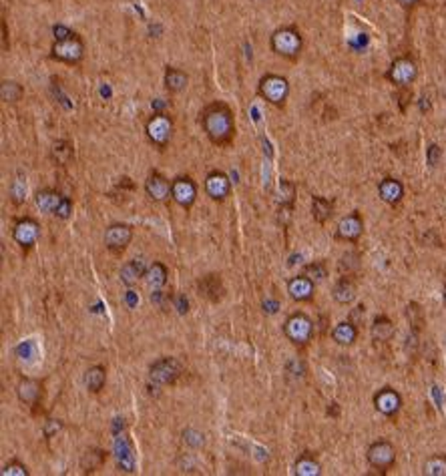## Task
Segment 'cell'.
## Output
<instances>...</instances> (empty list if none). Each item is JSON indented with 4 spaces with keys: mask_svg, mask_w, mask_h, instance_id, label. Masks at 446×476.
I'll list each match as a JSON object with an SVG mask.
<instances>
[{
    "mask_svg": "<svg viewBox=\"0 0 446 476\" xmlns=\"http://www.w3.org/2000/svg\"><path fill=\"white\" fill-rule=\"evenodd\" d=\"M201 125H203V131L209 137V141L215 145H225L233 139V133H236L233 111L222 101L211 103L203 109Z\"/></svg>",
    "mask_w": 446,
    "mask_h": 476,
    "instance_id": "obj_1",
    "label": "cell"
},
{
    "mask_svg": "<svg viewBox=\"0 0 446 476\" xmlns=\"http://www.w3.org/2000/svg\"><path fill=\"white\" fill-rule=\"evenodd\" d=\"M302 35L293 26H282L272 35V51L284 58H298L302 53Z\"/></svg>",
    "mask_w": 446,
    "mask_h": 476,
    "instance_id": "obj_2",
    "label": "cell"
},
{
    "mask_svg": "<svg viewBox=\"0 0 446 476\" xmlns=\"http://www.w3.org/2000/svg\"><path fill=\"white\" fill-rule=\"evenodd\" d=\"M258 93L261 99H266L268 103H272L275 106H282L288 101L290 95V83L286 77L279 74H266L259 81Z\"/></svg>",
    "mask_w": 446,
    "mask_h": 476,
    "instance_id": "obj_3",
    "label": "cell"
},
{
    "mask_svg": "<svg viewBox=\"0 0 446 476\" xmlns=\"http://www.w3.org/2000/svg\"><path fill=\"white\" fill-rule=\"evenodd\" d=\"M284 334L295 346H306L314 338V322L302 312L292 314L284 322Z\"/></svg>",
    "mask_w": 446,
    "mask_h": 476,
    "instance_id": "obj_4",
    "label": "cell"
},
{
    "mask_svg": "<svg viewBox=\"0 0 446 476\" xmlns=\"http://www.w3.org/2000/svg\"><path fill=\"white\" fill-rule=\"evenodd\" d=\"M145 133L155 147L163 149V147H167V143L171 141L173 121L165 113H155L145 125Z\"/></svg>",
    "mask_w": 446,
    "mask_h": 476,
    "instance_id": "obj_5",
    "label": "cell"
},
{
    "mask_svg": "<svg viewBox=\"0 0 446 476\" xmlns=\"http://www.w3.org/2000/svg\"><path fill=\"white\" fill-rule=\"evenodd\" d=\"M386 77H388V81H390L392 85H396V87L406 88L410 87L412 83L416 81V77H418V67H416V63L412 61L410 56H400V58H396L394 63L390 65Z\"/></svg>",
    "mask_w": 446,
    "mask_h": 476,
    "instance_id": "obj_6",
    "label": "cell"
},
{
    "mask_svg": "<svg viewBox=\"0 0 446 476\" xmlns=\"http://www.w3.org/2000/svg\"><path fill=\"white\" fill-rule=\"evenodd\" d=\"M181 362L175 358H161L149 368V380L157 386H167L173 384L181 376Z\"/></svg>",
    "mask_w": 446,
    "mask_h": 476,
    "instance_id": "obj_7",
    "label": "cell"
},
{
    "mask_svg": "<svg viewBox=\"0 0 446 476\" xmlns=\"http://www.w3.org/2000/svg\"><path fill=\"white\" fill-rule=\"evenodd\" d=\"M52 58L61 61V63H69V65H75L83 58L85 54V45L83 40L77 35L69 36V38H63V40H54L52 45Z\"/></svg>",
    "mask_w": 446,
    "mask_h": 476,
    "instance_id": "obj_8",
    "label": "cell"
},
{
    "mask_svg": "<svg viewBox=\"0 0 446 476\" xmlns=\"http://www.w3.org/2000/svg\"><path fill=\"white\" fill-rule=\"evenodd\" d=\"M368 464L376 470H388L396 460V450L394 446L388 441H378L374 444H370L368 452H366Z\"/></svg>",
    "mask_w": 446,
    "mask_h": 476,
    "instance_id": "obj_9",
    "label": "cell"
},
{
    "mask_svg": "<svg viewBox=\"0 0 446 476\" xmlns=\"http://www.w3.org/2000/svg\"><path fill=\"white\" fill-rule=\"evenodd\" d=\"M115 457H117V464L123 473H135L137 468V457L133 450L131 441L125 434H115Z\"/></svg>",
    "mask_w": 446,
    "mask_h": 476,
    "instance_id": "obj_10",
    "label": "cell"
},
{
    "mask_svg": "<svg viewBox=\"0 0 446 476\" xmlns=\"http://www.w3.org/2000/svg\"><path fill=\"white\" fill-rule=\"evenodd\" d=\"M171 197L177 205L189 209L197 199V187L189 177H177L171 183Z\"/></svg>",
    "mask_w": 446,
    "mask_h": 476,
    "instance_id": "obj_11",
    "label": "cell"
},
{
    "mask_svg": "<svg viewBox=\"0 0 446 476\" xmlns=\"http://www.w3.org/2000/svg\"><path fill=\"white\" fill-rule=\"evenodd\" d=\"M133 239V230L127 223H113L105 231V246L111 251H123Z\"/></svg>",
    "mask_w": 446,
    "mask_h": 476,
    "instance_id": "obj_12",
    "label": "cell"
},
{
    "mask_svg": "<svg viewBox=\"0 0 446 476\" xmlns=\"http://www.w3.org/2000/svg\"><path fill=\"white\" fill-rule=\"evenodd\" d=\"M13 237H15L18 246L33 247L38 241V237H40V225L36 223L35 219L24 217V219L17 221V225L13 228Z\"/></svg>",
    "mask_w": 446,
    "mask_h": 476,
    "instance_id": "obj_13",
    "label": "cell"
},
{
    "mask_svg": "<svg viewBox=\"0 0 446 476\" xmlns=\"http://www.w3.org/2000/svg\"><path fill=\"white\" fill-rule=\"evenodd\" d=\"M374 408L382 416H396L402 408V398L392 388L378 390L376 396H374Z\"/></svg>",
    "mask_w": 446,
    "mask_h": 476,
    "instance_id": "obj_14",
    "label": "cell"
},
{
    "mask_svg": "<svg viewBox=\"0 0 446 476\" xmlns=\"http://www.w3.org/2000/svg\"><path fill=\"white\" fill-rule=\"evenodd\" d=\"M364 231V221H362L360 213H350L344 219H340L338 230H336V237L342 241H358Z\"/></svg>",
    "mask_w": 446,
    "mask_h": 476,
    "instance_id": "obj_15",
    "label": "cell"
},
{
    "mask_svg": "<svg viewBox=\"0 0 446 476\" xmlns=\"http://www.w3.org/2000/svg\"><path fill=\"white\" fill-rule=\"evenodd\" d=\"M206 191L211 199L223 201L229 195V191H231V181L222 171H211L206 177Z\"/></svg>",
    "mask_w": 446,
    "mask_h": 476,
    "instance_id": "obj_16",
    "label": "cell"
},
{
    "mask_svg": "<svg viewBox=\"0 0 446 476\" xmlns=\"http://www.w3.org/2000/svg\"><path fill=\"white\" fill-rule=\"evenodd\" d=\"M314 292H316V282L309 280L308 276H295L288 282V294L290 298L295 301H308L314 298Z\"/></svg>",
    "mask_w": 446,
    "mask_h": 476,
    "instance_id": "obj_17",
    "label": "cell"
},
{
    "mask_svg": "<svg viewBox=\"0 0 446 476\" xmlns=\"http://www.w3.org/2000/svg\"><path fill=\"white\" fill-rule=\"evenodd\" d=\"M171 183L173 181L165 179L161 173H153L145 181V191L153 201H167L171 197Z\"/></svg>",
    "mask_w": 446,
    "mask_h": 476,
    "instance_id": "obj_18",
    "label": "cell"
},
{
    "mask_svg": "<svg viewBox=\"0 0 446 476\" xmlns=\"http://www.w3.org/2000/svg\"><path fill=\"white\" fill-rule=\"evenodd\" d=\"M378 193H380V199L388 205H396L402 197H404V185L398 181V179H392V177H386L384 181H380L378 185Z\"/></svg>",
    "mask_w": 446,
    "mask_h": 476,
    "instance_id": "obj_19",
    "label": "cell"
},
{
    "mask_svg": "<svg viewBox=\"0 0 446 476\" xmlns=\"http://www.w3.org/2000/svg\"><path fill=\"white\" fill-rule=\"evenodd\" d=\"M145 271H147V265H145L143 260H131V262H127V264L121 267V282L125 283L127 287H131L141 278H145Z\"/></svg>",
    "mask_w": 446,
    "mask_h": 476,
    "instance_id": "obj_20",
    "label": "cell"
},
{
    "mask_svg": "<svg viewBox=\"0 0 446 476\" xmlns=\"http://www.w3.org/2000/svg\"><path fill=\"white\" fill-rule=\"evenodd\" d=\"M17 394H18V400H20V402H24V404H31V406L36 404V402H38V398H40V394H43L40 382L31 380V378L22 380V382L17 386Z\"/></svg>",
    "mask_w": 446,
    "mask_h": 476,
    "instance_id": "obj_21",
    "label": "cell"
},
{
    "mask_svg": "<svg viewBox=\"0 0 446 476\" xmlns=\"http://www.w3.org/2000/svg\"><path fill=\"white\" fill-rule=\"evenodd\" d=\"M63 199H65V197L61 193H56V191H52V189H45V191H38V193H36L35 203L36 207L43 213H52V215H54Z\"/></svg>",
    "mask_w": 446,
    "mask_h": 476,
    "instance_id": "obj_22",
    "label": "cell"
},
{
    "mask_svg": "<svg viewBox=\"0 0 446 476\" xmlns=\"http://www.w3.org/2000/svg\"><path fill=\"white\" fill-rule=\"evenodd\" d=\"M358 338V328L352 322H342L332 330V340L340 346H352Z\"/></svg>",
    "mask_w": 446,
    "mask_h": 476,
    "instance_id": "obj_23",
    "label": "cell"
},
{
    "mask_svg": "<svg viewBox=\"0 0 446 476\" xmlns=\"http://www.w3.org/2000/svg\"><path fill=\"white\" fill-rule=\"evenodd\" d=\"M332 296H334V300L338 301V303L348 306V303H352V301L356 300V285H354V282L350 278H342L340 282L334 285Z\"/></svg>",
    "mask_w": 446,
    "mask_h": 476,
    "instance_id": "obj_24",
    "label": "cell"
},
{
    "mask_svg": "<svg viewBox=\"0 0 446 476\" xmlns=\"http://www.w3.org/2000/svg\"><path fill=\"white\" fill-rule=\"evenodd\" d=\"M394 324L386 316H378L372 324V338L376 342H390L394 338Z\"/></svg>",
    "mask_w": 446,
    "mask_h": 476,
    "instance_id": "obj_25",
    "label": "cell"
},
{
    "mask_svg": "<svg viewBox=\"0 0 446 476\" xmlns=\"http://www.w3.org/2000/svg\"><path fill=\"white\" fill-rule=\"evenodd\" d=\"M145 282H147L149 287H153V289L163 287L165 282H167V267L163 264H159V262H155L153 265H149L147 271H145Z\"/></svg>",
    "mask_w": 446,
    "mask_h": 476,
    "instance_id": "obj_26",
    "label": "cell"
},
{
    "mask_svg": "<svg viewBox=\"0 0 446 476\" xmlns=\"http://www.w3.org/2000/svg\"><path fill=\"white\" fill-rule=\"evenodd\" d=\"M332 212H334V203L330 199H326V197H314L312 199V215L318 223H326L332 217Z\"/></svg>",
    "mask_w": 446,
    "mask_h": 476,
    "instance_id": "obj_27",
    "label": "cell"
},
{
    "mask_svg": "<svg viewBox=\"0 0 446 476\" xmlns=\"http://www.w3.org/2000/svg\"><path fill=\"white\" fill-rule=\"evenodd\" d=\"M187 83L189 77L183 71H179V69H167L165 71V88L169 93H181V90H185Z\"/></svg>",
    "mask_w": 446,
    "mask_h": 476,
    "instance_id": "obj_28",
    "label": "cell"
},
{
    "mask_svg": "<svg viewBox=\"0 0 446 476\" xmlns=\"http://www.w3.org/2000/svg\"><path fill=\"white\" fill-rule=\"evenodd\" d=\"M320 473H322L320 462L314 459V457H309L308 452L302 454L298 459V462H295V475L298 476H318Z\"/></svg>",
    "mask_w": 446,
    "mask_h": 476,
    "instance_id": "obj_29",
    "label": "cell"
},
{
    "mask_svg": "<svg viewBox=\"0 0 446 476\" xmlns=\"http://www.w3.org/2000/svg\"><path fill=\"white\" fill-rule=\"evenodd\" d=\"M105 380H107V372H105L103 366H93L89 368L85 374V386L86 390L91 392H101V388L105 386Z\"/></svg>",
    "mask_w": 446,
    "mask_h": 476,
    "instance_id": "obj_30",
    "label": "cell"
},
{
    "mask_svg": "<svg viewBox=\"0 0 446 476\" xmlns=\"http://www.w3.org/2000/svg\"><path fill=\"white\" fill-rule=\"evenodd\" d=\"M199 292L206 296L207 300L217 301L220 300V294H222V282H220V276H207L199 282Z\"/></svg>",
    "mask_w": 446,
    "mask_h": 476,
    "instance_id": "obj_31",
    "label": "cell"
},
{
    "mask_svg": "<svg viewBox=\"0 0 446 476\" xmlns=\"http://www.w3.org/2000/svg\"><path fill=\"white\" fill-rule=\"evenodd\" d=\"M24 95V88L20 87L15 81H4L2 87H0V99L4 103H17L18 99Z\"/></svg>",
    "mask_w": 446,
    "mask_h": 476,
    "instance_id": "obj_32",
    "label": "cell"
},
{
    "mask_svg": "<svg viewBox=\"0 0 446 476\" xmlns=\"http://www.w3.org/2000/svg\"><path fill=\"white\" fill-rule=\"evenodd\" d=\"M277 203L282 205V207H292L293 203V197H295V187H293V183H290V181H282L279 183V187H277Z\"/></svg>",
    "mask_w": 446,
    "mask_h": 476,
    "instance_id": "obj_33",
    "label": "cell"
},
{
    "mask_svg": "<svg viewBox=\"0 0 446 476\" xmlns=\"http://www.w3.org/2000/svg\"><path fill=\"white\" fill-rule=\"evenodd\" d=\"M72 157V145L69 141H56L52 147V159L59 165H67L69 159Z\"/></svg>",
    "mask_w": 446,
    "mask_h": 476,
    "instance_id": "obj_34",
    "label": "cell"
},
{
    "mask_svg": "<svg viewBox=\"0 0 446 476\" xmlns=\"http://www.w3.org/2000/svg\"><path fill=\"white\" fill-rule=\"evenodd\" d=\"M426 476H446V457H430L424 462Z\"/></svg>",
    "mask_w": 446,
    "mask_h": 476,
    "instance_id": "obj_35",
    "label": "cell"
},
{
    "mask_svg": "<svg viewBox=\"0 0 446 476\" xmlns=\"http://www.w3.org/2000/svg\"><path fill=\"white\" fill-rule=\"evenodd\" d=\"M103 460L105 454L101 450H89V452H85L83 460H81V466H83L85 473H93L95 468H99L103 464Z\"/></svg>",
    "mask_w": 446,
    "mask_h": 476,
    "instance_id": "obj_36",
    "label": "cell"
},
{
    "mask_svg": "<svg viewBox=\"0 0 446 476\" xmlns=\"http://www.w3.org/2000/svg\"><path fill=\"white\" fill-rule=\"evenodd\" d=\"M10 197H13V201H15L17 205L24 201V197H26V181H24L22 177H17V179L13 181V185H10Z\"/></svg>",
    "mask_w": 446,
    "mask_h": 476,
    "instance_id": "obj_37",
    "label": "cell"
},
{
    "mask_svg": "<svg viewBox=\"0 0 446 476\" xmlns=\"http://www.w3.org/2000/svg\"><path fill=\"white\" fill-rule=\"evenodd\" d=\"M306 276H308L309 280H314V282H322V280H326L328 278L326 265L322 264V262H314V264H309L308 267H306Z\"/></svg>",
    "mask_w": 446,
    "mask_h": 476,
    "instance_id": "obj_38",
    "label": "cell"
},
{
    "mask_svg": "<svg viewBox=\"0 0 446 476\" xmlns=\"http://www.w3.org/2000/svg\"><path fill=\"white\" fill-rule=\"evenodd\" d=\"M15 354H17L20 360H33L36 356V346L33 340H24V342H20L17 346V350H15Z\"/></svg>",
    "mask_w": 446,
    "mask_h": 476,
    "instance_id": "obj_39",
    "label": "cell"
},
{
    "mask_svg": "<svg viewBox=\"0 0 446 476\" xmlns=\"http://www.w3.org/2000/svg\"><path fill=\"white\" fill-rule=\"evenodd\" d=\"M183 442H185L187 446H191V448H201L206 438H203V434H201L199 430L187 428V430H183Z\"/></svg>",
    "mask_w": 446,
    "mask_h": 476,
    "instance_id": "obj_40",
    "label": "cell"
},
{
    "mask_svg": "<svg viewBox=\"0 0 446 476\" xmlns=\"http://www.w3.org/2000/svg\"><path fill=\"white\" fill-rule=\"evenodd\" d=\"M2 476H29V468L18 460H10L8 464H4Z\"/></svg>",
    "mask_w": 446,
    "mask_h": 476,
    "instance_id": "obj_41",
    "label": "cell"
},
{
    "mask_svg": "<svg viewBox=\"0 0 446 476\" xmlns=\"http://www.w3.org/2000/svg\"><path fill=\"white\" fill-rule=\"evenodd\" d=\"M406 314H408L412 328L414 330H420V326H422V310H420V306L418 303H410L408 310H406Z\"/></svg>",
    "mask_w": 446,
    "mask_h": 476,
    "instance_id": "obj_42",
    "label": "cell"
},
{
    "mask_svg": "<svg viewBox=\"0 0 446 476\" xmlns=\"http://www.w3.org/2000/svg\"><path fill=\"white\" fill-rule=\"evenodd\" d=\"M358 265H360V255H358V253H354V251H350V253H346V255L342 257V264H340V267L346 269V271H352V269H358Z\"/></svg>",
    "mask_w": 446,
    "mask_h": 476,
    "instance_id": "obj_43",
    "label": "cell"
},
{
    "mask_svg": "<svg viewBox=\"0 0 446 476\" xmlns=\"http://www.w3.org/2000/svg\"><path fill=\"white\" fill-rule=\"evenodd\" d=\"M443 159V149L438 145H430L429 153H426V161H429L430 167H436Z\"/></svg>",
    "mask_w": 446,
    "mask_h": 476,
    "instance_id": "obj_44",
    "label": "cell"
},
{
    "mask_svg": "<svg viewBox=\"0 0 446 476\" xmlns=\"http://www.w3.org/2000/svg\"><path fill=\"white\" fill-rule=\"evenodd\" d=\"M70 213H72V201H70L69 197H65L63 201H61V205H59V209H56V217H61V219H69Z\"/></svg>",
    "mask_w": 446,
    "mask_h": 476,
    "instance_id": "obj_45",
    "label": "cell"
},
{
    "mask_svg": "<svg viewBox=\"0 0 446 476\" xmlns=\"http://www.w3.org/2000/svg\"><path fill=\"white\" fill-rule=\"evenodd\" d=\"M61 428H63V422H61V420H47V422H45V436H47V438H52L56 432H61Z\"/></svg>",
    "mask_w": 446,
    "mask_h": 476,
    "instance_id": "obj_46",
    "label": "cell"
},
{
    "mask_svg": "<svg viewBox=\"0 0 446 476\" xmlns=\"http://www.w3.org/2000/svg\"><path fill=\"white\" fill-rule=\"evenodd\" d=\"M52 35H54V40H63V38H69V36H72L75 33H70L67 26H63V24H56V26H52Z\"/></svg>",
    "mask_w": 446,
    "mask_h": 476,
    "instance_id": "obj_47",
    "label": "cell"
},
{
    "mask_svg": "<svg viewBox=\"0 0 446 476\" xmlns=\"http://www.w3.org/2000/svg\"><path fill=\"white\" fill-rule=\"evenodd\" d=\"M175 310L179 312V314H187L189 312V301L185 296H175Z\"/></svg>",
    "mask_w": 446,
    "mask_h": 476,
    "instance_id": "obj_48",
    "label": "cell"
},
{
    "mask_svg": "<svg viewBox=\"0 0 446 476\" xmlns=\"http://www.w3.org/2000/svg\"><path fill=\"white\" fill-rule=\"evenodd\" d=\"M125 301H127V306H129V308H135V306H137V303H139L137 294L129 289V292L125 294Z\"/></svg>",
    "mask_w": 446,
    "mask_h": 476,
    "instance_id": "obj_49",
    "label": "cell"
},
{
    "mask_svg": "<svg viewBox=\"0 0 446 476\" xmlns=\"http://www.w3.org/2000/svg\"><path fill=\"white\" fill-rule=\"evenodd\" d=\"M358 317H364V306H358V308L352 312V316H350V322L358 326Z\"/></svg>",
    "mask_w": 446,
    "mask_h": 476,
    "instance_id": "obj_50",
    "label": "cell"
},
{
    "mask_svg": "<svg viewBox=\"0 0 446 476\" xmlns=\"http://www.w3.org/2000/svg\"><path fill=\"white\" fill-rule=\"evenodd\" d=\"M263 310L268 314H275L277 312V301H263Z\"/></svg>",
    "mask_w": 446,
    "mask_h": 476,
    "instance_id": "obj_51",
    "label": "cell"
},
{
    "mask_svg": "<svg viewBox=\"0 0 446 476\" xmlns=\"http://www.w3.org/2000/svg\"><path fill=\"white\" fill-rule=\"evenodd\" d=\"M151 106H153V111H157V113H161L163 109H165V103H163V99H155L153 103H151Z\"/></svg>",
    "mask_w": 446,
    "mask_h": 476,
    "instance_id": "obj_52",
    "label": "cell"
},
{
    "mask_svg": "<svg viewBox=\"0 0 446 476\" xmlns=\"http://www.w3.org/2000/svg\"><path fill=\"white\" fill-rule=\"evenodd\" d=\"M402 6H406V8H410V6H414V4H418L420 0H398Z\"/></svg>",
    "mask_w": 446,
    "mask_h": 476,
    "instance_id": "obj_53",
    "label": "cell"
},
{
    "mask_svg": "<svg viewBox=\"0 0 446 476\" xmlns=\"http://www.w3.org/2000/svg\"><path fill=\"white\" fill-rule=\"evenodd\" d=\"M443 298H445V301H446V285H445V289H443Z\"/></svg>",
    "mask_w": 446,
    "mask_h": 476,
    "instance_id": "obj_54",
    "label": "cell"
},
{
    "mask_svg": "<svg viewBox=\"0 0 446 476\" xmlns=\"http://www.w3.org/2000/svg\"><path fill=\"white\" fill-rule=\"evenodd\" d=\"M445 97H446V85H445Z\"/></svg>",
    "mask_w": 446,
    "mask_h": 476,
    "instance_id": "obj_55",
    "label": "cell"
}]
</instances>
